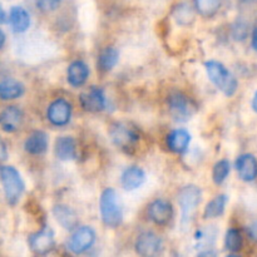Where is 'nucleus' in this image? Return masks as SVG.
I'll use <instances>...</instances> for the list:
<instances>
[{"label":"nucleus","mask_w":257,"mask_h":257,"mask_svg":"<svg viewBox=\"0 0 257 257\" xmlns=\"http://www.w3.org/2000/svg\"><path fill=\"white\" fill-rule=\"evenodd\" d=\"M95 241V232L92 227H78L68 241V248L74 253H83L89 250Z\"/></svg>","instance_id":"nucleus-7"},{"label":"nucleus","mask_w":257,"mask_h":257,"mask_svg":"<svg viewBox=\"0 0 257 257\" xmlns=\"http://www.w3.org/2000/svg\"><path fill=\"white\" fill-rule=\"evenodd\" d=\"M202 192L200 188L195 185L185 186L178 193V205L182 211L183 220H188L195 212L197 206L200 205Z\"/></svg>","instance_id":"nucleus-6"},{"label":"nucleus","mask_w":257,"mask_h":257,"mask_svg":"<svg viewBox=\"0 0 257 257\" xmlns=\"http://www.w3.org/2000/svg\"><path fill=\"white\" fill-rule=\"evenodd\" d=\"M99 211L103 223L107 227L115 228L122 223L123 212L118 195L113 188H105L99 198Z\"/></svg>","instance_id":"nucleus-1"},{"label":"nucleus","mask_w":257,"mask_h":257,"mask_svg":"<svg viewBox=\"0 0 257 257\" xmlns=\"http://www.w3.org/2000/svg\"><path fill=\"white\" fill-rule=\"evenodd\" d=\"M0 177H2V185L8 203L12 206L17 205L25 188L22 176L17 168L12 166H3L0 170Z\"/></svg>","instance_id":"nucleus-3"},{"label":"nucleus","mask_w":257,"mask_h":257,"mask_svg":"<svg viewBox=\"0 0 257 257\" xmlns=\"http://www.w3.org/2000/svg\"><path fill=\"white\" fill-rule=\"evenodd\" d=\"M226 248L231 252H237L242 247V235L237 228H230L225 237Z\"/></svg>","instance_id":"nucleus-27"},{"label":"nucleus","mask_w":257,"mask_h":257,"mask_svg":"<svg viewBox=\"0 0 257 257\" xmlns=\"http://www.w3.org/2000/svg\"><path fill=\"white\" fill-rule=\"evenodd\" d=\"M227 257H240L238 255H233V253H231V255H228Z\"/></svg>","instance_id":"nucleus-37"},{"label":"nucleus","mask_w":257,"mask_h":257,"mask_svg":"<svg viewBox=\"0 0 257 257\" xmlns=\"http://www.w3.org/2000/svg\"><path fill=\"white\" fill-rule=\"evenodd\" d=\"M0 147H2V160L5 161L7 160V147H5V143L2 142Z\"/></svg>","instance_id":"nucleus-34"},{"label":"nucleus","mask_w":257,"mask_h":257,"mask_svg":"<svg viewBox=\"0 0 257 257\" xmlns=\"http://www.w3.org/2000/svg\"><path fill=\"white\" fill-rule=\"evenodd\" d=\"M146 173L145 171L137 166L128 167L127 170L123 171L120 176V185L125 191H135L140 188L145 183Z\"/></svg>","instance_id":"nucleus-14"},{"label":"nucleus","mask_w":257,"mask_h":257,"mask_svg":"<svg viewBox=\"0 0 257 257\" xmlns=\"http://www.w3.org/2000/svg\"><path fill=\"white\" fill-rule=\"evenodd\" d=\"M24 148L28 153L33 156L44 155L48 150V136L43 131H35L24 143Z\"/></svg>","instance_id":"nucleus-17"},{"label":"nucleus","mask_w":257,"mask_h":257,"mask_svg":"<svg viewBox=\"0 0 257 257\" xmlns=\"http://www.w3.org/2000/svg\"><path fill=\"white\" fill-rule=\"evenodd\" d=\"M60 3H62V0H35V4H37L38 9L45 13H49L58 9Z\"/></svg>","instance_id":"nucleus-28"},{"label":"nucleus","mask_w":257,"mask_h":257,"mask_svg":"<svg viewBox=\"0 0 257 257\" xmlns=\"http://www.w3.org/2000/svg\"><path fill=\"white\" fill-rule=\"evenodd\" d=\"M247 233H248V236H250L251 238H253V240H257V222L252 223L251 226H248Z\"/></svg>","instance_id":"nucleus-31"},{"label":"nucleus","mask_w":257,"mask_h":257,"mask_svg":"<svg viewBox=\"0 0 257 257\" xmlns=\"http://www.w3.org/2000/svg\"><path fill=\"white\" fill-rule=\"evenodd\" d=\"M192 18V10L188 7L187 4H182L176 9V19L180 23H183V20L188 19L190 20Z\"/></svg>","instance_id":"nucleus-29"},{"label":"nucleus","mask_w":257,"mask_h":257,"mask_svg":"<svg viewBox=\"0 0 257 257\" xmlns=\"http://www.w3.org/2000/svg\"><path fill=\"white\" fill-rule=\"evenodd\" d=\"M53 215L60 226L65 230H73L78 223V216L74 211L65 205H57L53 208Z\"/></svg>","instance_id":"nucleus-20"},{"label":"nucleus","mask_w":257,"mask_h":257,"mask_svg":"<svg viewBox=\"0 0 257 257\" xmlns=\"http://www.w3.org/2000/svg\"><path fill=\"white\" fill-rule=\"evenodd\" d=\"M136 251L142 257H157L162 251V240L153 232H143L136 241Z\"/></svg>","instance_id":"nucleus-9"},{"label":"nucleus","mask_w":257,"mask_h":257,"mask_svg":"<svg viewBox=\"0 0 257 257\" xmlns=\"http://www.w3.org/2000/svg\"><path fill=\"white\" fill-rule=\"evenodd\" d=\"M251 45H252L253 50L257 52V27L253 28L252 35H251Z\"/></svg>","instance_id":"nucleus-32"},{"label":"nucleus","mask_w":257,"mask_h":257,"mask_svg":"<svg viewBox=\"0 0 257 257\" xmlns=\"http://www.w3.org/2000/svg\"><path fill=\"white\" fill-rule=\"evenodd\" d=\"M191 142V135L183 128L172 131L167 136V147L175 153H183L187 151Z\"/></svg>","instance_id":"nucleus-18"},{"label":"nucleus","mask_w":257,"mask_h":257,"mask_svg":"<svg viewBox=\"0 0 257 257\" xmlns=\"http://www.w3.org/2000/svg\"><path fill=\"white\" fill-rule=\"evenodd\" d=\"M226 203H227V196L226 195H218L213 198L212 201L207 203L205 208V218H216L223 215L226 208Z\"/></svg>","instance_id":"nucleus-24"},{"label":"nucleus","mask_w":257,"mask_h":257,"mask_svg":"<svg viewBox=\"0 0 257 257\" xmlns=\"http://www.w3.org/2000/svg\"><path fill=\"white\" fill-rule=\"evenodd\" d=\"M118 60H119V52L115 48L108 47L99 54L98 58V68L103 72H109L110 69L117 65Z\"/></svg>","instance_id":"nucleus-23"},{"label":"nucleus","mask_w":257,"mask_h":257,"mask_svg":"<svg viewBox=\"0 0 257 257\" xmlns=\"http://www.w3.org/2000/svg\"><path fill=\"white\" fill-rule=\"evenodd\" d=\"M252 109L257 113V92L255 93V95H253L252 98Z\"/></svg>","instance_id":"nucleus-35"},{"label":"nucleus","mask_w":257,"mask_h":257,"mask_svg":"<svg viewBox=\"0 0 257 257\" xmlns=\"http://www.w3.org/2000/svg\"><path fill=\"white\" fill-rule=\"evenodd\" d=\"M29 246L35 253L44 255V253L49 252L54 246V233L50 228H43V230L30 235Z\"/></svg>","instance_id":"nucleus-12"},{"label":"nucleus","mask_w":257,"mask_h":257,"mask_svg":"<svg viewBox=\"0 0 257 257\" xmlns=\"http://www.w3.org/2000/svg\"><path fill=\"white\" fill-rule=\"evenodd\" d=\"M167 104L171 115L178 122H186L195 113L196 107L192 100L181 92H173L168 95Z\"/></svg>","instance_id":"nucleus-4"},{"label":"nucleus","mask_w":257,"mask_h":257,"mask_svg":"<svg viewBox=\"0 0 257 257\" xmlns=\"http://www.w3.org/2000/svg\"><path fill=\"white\" fill-rule=\"evenodd\" d=\"M4 42H5V35H4V32L2 30V47L4 45Z\"/></svg>","instance_id":"nucleus-36"},{"label":"nucleus","mask_w":257,"mask_h":257,"mask_svg":"<svg viewBox=\"0 0 257 257\" xmlns=\"http://www.w3.org/2000/svg\"><path fill=\"white\" fill-rule=\"evenodd\" d=\"M9 23L14 33H24L30 27V15L24 8L13 7L9 13Z\"/></svg>","instance_id":"nucleus-19"},{"label":"nucleus","mask_w":257,"mask_h":257,"mask_svg":"<svg viewBox=\"0 0 257 257\" xmlns=\"http://www.w3.org/2000/svg\"><path fill=\"white\" fill-rule=\"evenodd\" d=\"M206 72L211 82L221 90L225 95L231 97L236 93L238 87L237 79L231 74L230 70L220 62L210 60L205 64Z\"/></svg>","instance_id":"nucleus-2"},{"label":"nucleus","mask_w":257,"mask_h":257,"mask_svg":"<svg viewBox=\"0 0 257 257\" xmlns=\"http://www.w3.org/2000/svg\"><path fill=\"white\" fill-rule=\"evenodd\" d=\"M197 257H217V255L215 253V251L206 250V251H202V252L198 253Z\"/></svg>","instance_id":"nucleus-33"},{"label":"nucleus","mask_w":257,"mask_h":257,"mask_svg":"<svg viewBox=\"0 0 257 257\" xmlns=\"http://www.w3.org/2000/svg\"><path fill=\"white\" fill-rule=\"evenodd\" d=\"M109 136L113 143L124 151L135 147V145L140 140V135H138L137 131L128 123L123 122L112 124L109 130Z\"/></svg>","instance_id":"nucleus-5"},{"label":"nucleus","mask_w":257,"mask_h":257,"mask_svg":"<svg viewBox=\"0 0 257 257\" xmlns=\"http://www.w3.org/2000/svg\"><path fill=\"white\" fill-rule=\"evenodd\" d=\"M55 156L62 161L74 160L77 157V145L72 137H59L55 142Z\"/></svg>","instance_id":"nucleus-21"},{"label":"nucleus","mask_w":257,"mask_h":257,"mask_svg":"<svg viewBox=\"0 0 257 257\" xmlns=\"http://www.w3.org/2000/svg\"><path fill=\"white\" fill-rule=\"evenodd\" d=\"M23 119V113L15 105H9V107L4 108L0 114V125L4 132L12 133L19 128L22 124Z\"/></svg>","instance_id":"nucleus-15"},{"label":"nucleus","mask_w":257,"mask_h":257,"mask_svg":"<svg viewBox=\"0 0 257 257\" xmlns=\"http://www.w3.org/2000/svg\"><path fill=\"white\" fill-rule=\"evenodd\" d=\"M79 102L87 112H100L105 108L104 92L93 85L79 95Z\"/></svg>","instance_id":"nucleus-10"},{"label":"nucleus","mask_w":257,"mask_h":257,"mask_svg":"<svg viewBox=\"0 0 257 257\" xmlns=\"http://www.w3.org/2000/svg\"><path fill=\"white\" fill-rule=\"evenodd\" d=\"M47 117L49 122L57 127L68 124L72 117V104L64 98H58L48 107Z\"/></svg>","instance_id":"nucleus-8"},{"label":"nucleus","mask_w":257,"mask_h":257,"mask_svg":"<svg viewBox=\"0 0 257 257\" xmlns=\"http://www.w3.org/2000/svg\"><path fill=\"white\" fill-rule=\"evenodd\" d=\"M195 7L202 17H213L221 7V0H195Z\"/></svg>","instance_id":"nucleus-25"},{"label":"nucleus","mask_w":257,"mask_h":257,"mask_svg":"<svg viewBox=\"0 0 257 257\" xmlns=\"http://www.w3.org/2000/svg\"><path fill=\"white\" fill-rule=\"evenodd\" d=\"M246 35H247V28H246V25L238 24L233 29V37H235V39L243 40L246 38Z\"/></svg>","instance_id":"nucleus-30"},{"label":"nucleus","mask_w":257,"mask_h":257,"mask_svg":"<svg viewBox=\"0 0 257 257\" xmlns=\"http://www.w3.org/2000/svg\"><path fill=\"white\" fill-rule=\"evenodd\" d=\"M148 216L158 226H165L170 223L173 216V208L168 201L158 198L155 200L148 207Z\"/></svg>","instance_id":"nucleus-11"},{"label":"nucleus","mask_w":257,"mask_h":257,"mask_svg":"<svg viewBox=\"0 0 257 257\" xmlns=\"http://www.w3.org/2000/svg\"><path fill=\"white\" fill-rule=\"evenodd\" d=\"M231 165L227 160H221L213 166L212 180L216 185H222L227 176L230 175Z\"/></svg>","instance_id":"nucleus-26"},{"label":"nucleus","mask_w":257,"mask_h":257,"mask_svg":"<svg viewBox=\"0 0 257 257\" xmlns=\"http://www.w3.org/2000/svg\"><path fill=\"white\" fill-rule=\"evenodd\" d=\"M67 77L72 87H82L89 77V68L82 60H75L68 67Z\"/></svg>","instance_id":"nucleus-16"},{"label":"nucleus","mask_w":257,"mask_h":257,"mask_svg":"<svg viewBox=\"0 0 257 257\" xmlns=\"http://www.w3.org/2000/svg\"><path fill=\"white\" fill-rule=\"evenodd\" d=\"M24 93V85L12 78H4L0 82V98L3 100L17 99Z\"/></svg>","instance_id":"nucleus-22"},{"label":"nucleus","mask_w":257,"mask_h":257,"mask_svg":"<svg viewBox=\"0 0 257 257\" xmlns=\"http://www.w3.org/2000/svg\"><path fill=\"white\" fill-rule=\"evenodd\" d=\"M236 171L245 182H252L257 178V160L251 153L241 155L236 160Z\"/></svg>","instance_id":"nucleus-13"}]
</instances>
